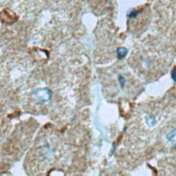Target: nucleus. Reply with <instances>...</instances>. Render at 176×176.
Masks as SVG:
<instances>
[{
  "label": "nucleus",
  "mask_w": 176,
  "mask_h": 176,
  "mask_svg": "<svg viewBox=\"0 0 176 176\" xmlns=\"http://www.w3.org/2000/svg\"><path fill=\"white\" fill-rule=\"evenodd\" d=\"M37 100L41 103H46L50 100L52 98V92L47 88L39 89L33 94Z\"/></svg>",
  "instance_id": "1"
},
{
  "label": "nucleus",
  "mask_w": 176,
  "mask_h": 176,
  "mask_svg": "<svg viewBox=\"0 0 176 176\" xmlns=\"http://www.w3.org/2000/svg\"><path fill=\"white\" fill-rule=\"evenodd\" d=\"M128 53V50L127 49L124 48V47H121L117 49L116 50V55H117V57H118L119 59H122V58H125L127 55Z\"/></svg>",
  "instance_id": "2"
},
{
  "label": "nucleus",
  "mask_w": 176,
  "mask_h": 176,
  "mask_svg": "<svg viewBox=\"0 0 176 176\" xmlns=\"http://www.w3.org/2000/svg\"><path fill=\"white\" fill-rule=\"evenodd\" d=\"M145 121H146L147 125L149 127H154L157 124L156 119L152 115H147L145 116Z\"/></svg>",
  "instance_id": "3"
},
{
  "label": "nucleus",
  "mask_w": 176,
  "mask_h": 176,
  "mask_svg": "<svg viewBox=\"0 0 176 176\" xmlns=\"http://www.w3.org/2000/svg\"><path fill=\"white\" fill-rule=\"evenodd\" d=\"M166 139H167L169 142L173 143L176 142V128L170 131V132L166 135Z\"/></svg>",
  "instance_id": "4"
},
{
  "label": "nucleus",
  "mask_w": 176,
  "mask_h": 176,
  "mask_svg": "<svg viewBox=\"0 0 176 176\" xmlns=\"http://www.w3.org/2000/svg\"><path fill=\"white\" fill-rule=\"evenodd\" d=\"M140 12L138 10H136V9H133L132 10H131L130 13L127 14V17L129 18H136Z\"/></svg>",
  "instance_id": "5"
},
{
  "label": "nucleus",
  "mask_w": 176,
  "mask_h": 176,
  "mask_svg": "<svg viewBox=\"0 0 176 176\" xmlns=\"http://www.w3.org/2000/svg\"><path fill=\"white\" fill-rule=\"evenodd\" d=\"M118 81H119V83H120V85H121V88H123L124 87H125V83H126V81H125V79L124 78L123 76H120L119 78H118Z\"/></svg>",
  "instance_id": "6"
},
{
  "label": "nucleus",
  "mask_w": 176,
  "mask_h": 176,
  "mask_svg": "<svg viewBox=\"0 0 176 176\" xmlns=\"http://www.w3.org/2000/svg\"><path fill=\"white\" fill-rule=\"evenodd\" d=\"M171 76L173 81L176 83V67H174L171 72Z\"/></svg>",
  "instance_id": "7"
}]
</instances>
